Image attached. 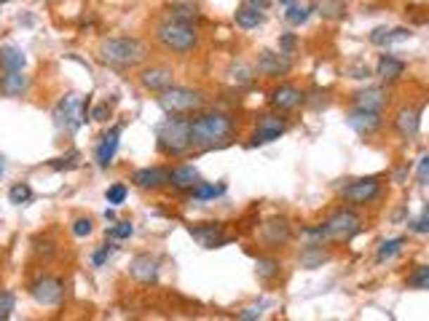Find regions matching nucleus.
Returning <instances> with one entry per match:
<instances>
[{"label":"nucleus","mask_w":429,"mask_h":321,"mask_svg":"<svg viewBox=\"0 0 429 321\" xmlns=\"http://www.w3.org/2000/svg\"><path fill=\"white\" fill-rule=\"evenodd\" d=\"M199 182H201V177L193 166H177L169 171V182H167V185L177 188V190H193Z\"/></svg>","instance_id":"obj_22"},{"label":"nucleus","mask_w":429,"mask_h":321,"mask_svg":"<svg viewBox=\"0 0 429 321\" xmlns=\"http://www.w3.org/2000/svg\"><path fill=\"white\" fill-rule=\"evenodd\" d=\"M362 230V220H359L354 211H335L328 223H322L319 228H312L306 230L309 236L316 238H328V241H352Z\"/></svg>","instance_id":"obj_3"},{"label":"nucleus","mask_w":429,"mask_h":321,"mask_svg":"<svg viewBox=\"0 0 429 321\" xmlns=\"http://www.w3.org/2000/svg\"><path fill=\"white\" fill-rule=\"evenodd\" d=\"M223 190H226V185H207V182H199V185L193 188V198H196V201H212V198L223 196Z\"/></svg>","instance_id":"obj_30"},{"label":"nucleus","mask_w":429,"mask_h":321,"mask_svg":"<svg viewBox=\"0 0 429 321\" xmlns=\"http://www.w3.org/2000/svg\"><path fill=\"white\" fill-rule=\"evenodd\" d=\"M239 319H260V308H244Z\"/></svg>","instance_id":"obj_47"},{"label":"nucleus","mask_w":429,"mask_h":321,"mask_svg":"<svg viewBox=\"0 0 429 321\" xmlns=\"http://www.w3.org/2000/svg\"><path fill=\"white\" fill-rule=\"evenodd\" d=\"M105 220H115V211L113 209H105Z\"/></svg>","instance_id":"obj_49"},{"label":"nucleus","mask_w":429,"mask_h":321,"mask_svg":"<svg viewBox=\"0 0 429 321\" xmlns=\"http://www.w3.org/2000/svg\"><path fill=\"white\" fill-rule=\"evenodd\" d=\"M108 204H113V207H118V204H124L127 201V185L124 182H115L113 188H108Z\"/></svg>","instance_id":"obj_37"},{"label":"nucleus","mask_w":429,"mask_h":321,"mask_svg":"<svg viewBox=\"0 0 429 321\" xmlns=\"http://www.w3.org/2000/svg\"><path fill=\"white\" fill-rule=\"evenodd\" d=\"M158 105L167 115H188V112L201 110L204 97L193 89H183V86H169L164 91H158Z\"/></svg>","instance_id":"obj_5"},{"label":"nucleus","mask_w":429,"mask_h":321,"mask_svg":"<svg viewBox=\"0 0 429 321\" xmlns=\"http://www.w3.org/2000/svg\"><path fill=\"white\" fill-rule=\"evenodd\" d=\"M402 247H405V238H389V241H384L381 247H378V263H384V260H392L395 254H400Z\"/></svg>","instance_id":"obj_31"},{"label":"nucleus","mask_w":429,"mask_h":321,"mask_svg":"<svg viewBox=\"0 0 429 321\" xmlns=\"http://www.w3.org/2000/svg\"><path fill=\"white\" fill-rule=\"evenodd\" d=\"M134 233V225L132 223H115L113 228H108V236L110 238H129Z\"/></svg>","instance_id":"obj_40"},{"label":"nucleus","mask_w":429,"mask_h":321,"mask_svg":"<svg viewBox=\"0 0 429 321\" xmlns=\"http://www.w3.org/2000/svg\"><path fill=\"white\" fill-rule=\"evenodd\" d=\"M349 126L357 131L359 137H371V134H376L381 129V115L376 110H359V107H354V110L349 112Z\"/></svg>","instance_id":"obj_13"},{"label":"nucleus","mask_w":429,"mask_h":321,"mask_svg":"<svg viewBox=\"0 0 429 321\" xmlns=\"http://www.w3.org/2000/svg\"><path fill=\"white\" fill-rule=\"evenodd\" d=\"M191 236L199 241L204 249H214L223 247L229 236H223V225H201V228H191Z\"/></svg>","instance_id":"obj_17"},{"label":"nucleus","mask_w":429,"mask_h":321,"mask_svg":"<svg viewBox=\"0 0 429 321\" xmlns=\"http://www.w3.org/2000/svg\"><path fill=\"white\" fill-rule=\"evenodd\" d=\"M287 124L276 115H260V121L255 126V134H252V145H269V142L279 140L285 134Z\"/></svg>","instance_id":"obj_11"},{"label":"nucleus","mask_w":429,"mask_h":321,"mask_svg":"<svg viewBox=\"0 0 429 321\" xmlns=\"http://www.w3.org/2000/svg\"><path fill=\"white\" fill-rule=\"evenodd\" d=\"M408 287H414V289H429V268L427 266H418L408 276Z\"/></svg>","instance_id":"obj_36"},{"label":"nucleus","mask_w":429,"mask_h":321,"mask_svg":"<svg viewBox=\"0 0 429 321\" xmlns=\"http://www.w3.org/2000/svg\"><path fill=\"white\" fill-rule=\"evenodd\" d=\"M78 158H81L78 153H68V158H57L51 166L54 169H72V166H78Z\"/></svg>","instance_id":"obj_41"},{"label":"nucleus","mask_w":429,"mask_h":321,"mask_svg":"<svg viewBox=\"0 0 429 321\" xmlns=\"http://www.w3.org/2000/svg\"><path fill=\"white\" fill-rule=\"evenodd\" d=\"M0 3H8V0H0Z\"/></svg>","instance_id":"obj_52"},{"label":"nucleus","mask_w":429,"mask_h":321,"mask_svg":"<svg viewBox=\"0 0 429 321\" xmlns=\"http://www.w3.org/2000/svg\"><path fill=\"white\" fill-rule=\"evenodd\" d=\"M418 126H421V112L416 110V107H402V110H397V115H395V129H397V134H400L402 140H414L416 134H418Z\"/></svg>","instance_id":"obj_14"},{"label":"nucleus","mask_w":429,"mask_h":321,"mask_svg":"<svg viewBox=\"0 0 429 321\" xmlns=\"http://www.w3.org/2000/svg\"><path fill=\"white\" fill-rule=\"evenodd\" d=\"M145 56L148 48L137 38H108L100 43V59L113 67H137Z\"/></svg>","instance_id":"obj_2"},{"label":"nucleus","mask_w":429,"mask_h":321,"mask_svg":"<svg viewBox=\"0 0 429 321\" xmlns=\"http://www.w3.org/2000/svg\"><path fill=\"white\" fill-rule=\"evenodd\" d=\"M199 11H196V3H174L169 6V19H177V22H188L191 25V19H196Z\"/></svg>","instance_id":"obj_29"},{"label":"nucleus","mask_w":429,"mask_h":321,"mask_svg":"<svg viewBox=\"0 0 429 321\" xmlns=\"http://www.w3.org/2000/svg\"><path fill=\"white\" fill-rule=\"evenodd\" d=\"M378 193H381V182L376 177H362V180L349 182L343 188V198L352 201V204H371Z\"/></svg>","instance_id":"obj_9"},{"label":"nucleus","mask_w":429,"mask_h":321,"mask_svg":"<svg viewBox=\"0 0 429 321\" xmlns=\"http://www.w3.org/2000/svg\"><path fill=\"white\" fill-rule=\"evenodd\" d=\"M303 102V91L295 86H279L271 91V105L276 110H293Z\"/></svg>","instance_id":"obj_19"},{"label":"nucleus","mask_w":429,"mask_h":321,"mask_svg":"<svg viewBox=\"0 0 429 321\" xmlns=\"http://www.w3.org/2000/svg\"><path fill=\"white\" fill-rule=\"evenodd\" d=\"M411 38V32L408 30H392V27H376L371 32V43L373 46H389V43H395V41H408Z\"/></svg>","instance_id":"obj_25"},{"label":"nucleus","mask_w":429,"mask_h":321,"mask_svg":"<svg viewBox=\"0 0 429 321\" xmlns=\"http://www.w3.org/2000/svg\"><path fill=\"white\" fill-rule=\"evenodd\" d=\"M30 294L38 306H57L65 297V284L57 276H43L30 287Z\"/></svg>","instance_id":"obj_8"},{"label":"nucleus","mask_w":429,"mask_h":321,"mask_svg":"<svg viewBox=\"0 0 429 321\" xmlns=\"http://www.w3.org/2000/svg\"><path fill=\"white\" fill-rule=\"evenodd\" d=\"M108 115H110L108 105H100V107H94V112H91V118H94V121H108Z\"/></svg>","instance_id":"obj_46"},{"label":"nucleus","mask_w":429,"mask_h":321,"mask_svg":"<svg viewBox=\"0 0 429 321\" xmlns=\"http://www.w3.org/2000/svg\"><path fill=\"white\" fill-rule=\"evenodd\" d=\"M263 230H266V241L269 244H285L287 238H290V225H287V220H271V223L263 225Z\"/></svg>","instance_id":"obj_28"},{"label":"nucleus","mask_w":429,"mask_h":321,"mask_svg":"<svg viewBox=\"0 0 429 321\" xmlns=\"http://www.w3.org/2000/svg\"><path fill=\"white\" fill-rule=\"evenodd\" d=\"M16 306V297L11 292H0V321H6L11 316V310Z\"/></svg>","instance_id":"obj_38"},{"label":"nucleus","mask_w":429,"mask_h":321,"mask_svg":"<svg viewBox=\"0 0 429 321\" xmlns=\"http://www.w3.org/2000/svg\"><path fill=\"white\" fill-rule=\"evenodd\" d=\"M27 89H30V78L22 70L6 72L0 78V91L6 97H22V94H27Z\"/></svg>","instance_id":"obj_21"},{"label":"nucleus","mask_w":429,"mask_h":321,"mask_svg":"<svg viewBox=\"0 0 429 321\" xmlns=\"http://www.w3.org/2000/svg\"><path fill=\"white\" fill-rule=\"evenodd\" d=\"M167 182H169V171H167V169L148 166V169L134 171V185L143 188V190H156V188L167 185Z\"/></svg>","instance_id":"obj_18"},{"label":"nucleus","mask_w":429,"mask_h":321,"mask_svg":"<svg viewBox=\"0 0 429 321\" xmlns=\"http://www.w3.org/2000/svg\"><path fill=\"white\" fill-rule=\"evenodd\" d=\"M129 276L140 284H156L158 279V260L153 254H137L129 263Z\"/></svg>","instance_id":"obj_12"},{"label":"nucleus","mask_w":429,"mask_h":321,"mask_svg":"<svg viewBox=\"0 0 429 321\" xmlns=\"http://www.w3.org/2000/svg\"><path fill=\"white\" fill-rule=\"evenodd\" d=\"M279 46H282V51H285V54H290V51L295 48V35H290V32H287V35H282Z\"/></svg>","instance_id":"obj_45"},{"label":"nucleus","mask_w":429,"mask_h":321,"mask_svg":"<svg viewBox=\"0 0 429 321\" xmlns=\"http://www.w3.org/2000/svg\"><path fill=\"white\" fill-rule=\"evenodd\" d=\"M118 137H121V129H118V126L110 129L108 134H102V142L97 145V164H100L102 169L113 164L115 150H118Z\"/></svg>","instance_id":"obj_20"},{"label":"nucleus","mask_w":429,"mask_h":321,"mask_svg":"<svg viewBox=\"0 0 429 321\" xmlns=\"http://www.w3.org/2000/svg\"><path fill=\"white\" fill-rule=\"evenodd\" d=\"M309 14H312V8H309V6H298V3H290V6H287V22H290V25H295V27H298V25H303V22H306V19H309Z\"/></svg>","instance_id":"obj_32"},{"label":"nucleus","mask_w":429,"mask_h":321,"mask_svg":"<svg viewBox=\"0 0 429 321\" xmlns=\"http://www.w3.org/2000/svg\"><path fill=\"white\" fill-rule=\"evenodd\" d=\"M6 174V161H3V155H0V177Z\"/></svg>","instance_id":"obj_50"},{"label":"nucleus","mask_w":429,"mask_h":321,"mask_svg":"<svg viewBox=\"0 0 429 321\" xmlns=\"http://www.w3.org/2000/svg\"><path fill=\"white\" fill-rule=\"evenodd\" d=\"M312 11L322 14L325 19H341L346 14V6L343 0H314V6H309Z\"/></svg>","instance_id":"obj_27"},{"label":"nucleus","mask_w":429,"mask_h":321,"mask_svg":"<svg viewBox=\"0 0 429 321\" xmlns=\"http://www.w3.org/2000/svg\"><path fill=\"white\" fill-rule=\"evenodd\" d=\"M172 81H174V72L169 67H164V65H156V67H148L143 70L140 75V84L148 89V91H164V89H169Z\"/></svg>","instance_id":"obj_15"},{"label":"nucleus","mask_w":429,"mask_h":321,"mask_svg":"<svg viewBox=\"0 0 429 321\" xmlns=\"http://www.w3.org/2000/svg\"><path fill=\"white\" fill-rule=\"evenodd\" d=\"M25 65H27V56H25L22 48H16V46H3L0 48V67L6 72L25 70Z\"/></svg>","instance_id":"obj_24"},{"label":"nucleus","mask_w":429,"mask_h":321,"mask_svg":"<svg viewBox=\"0 0 429 321\" xmlns=\"http://www.w3.org/2000/svg\"><path fill=\"white\" fill-rule=\"evenodd\" d=\"M158 41H161L164 48H169L174 54H188V51L196 48L199 35H196V30L191 27L188 22L169 19V22H164V25L158 27Z\"/></svg>","instance_id":"obj_4"},{"label":"nucleus","mask_w":429,"mask_h":321,"mask_svg":"<svg viewBox=\"0 0 429 321\" xmlns=\"http://www.w3.org/2000/svg\"><path fill=\"white\" fill-rule=\"evenodd\" d=\"M158 148L167 155H183L191 148L188 142V121L172 115L158 126Z\"/></svg>","instance_id":"obj_7"},{"label":"nucleus","mask_w":429,"mask_h":321,"mask_svg":"<svg viewBox=\"0 0 429 321\" xmlns=\"http://www.w3.org/2000/svg\"><path fill=\"white\" fill-rule=\"evenodd\" d=\"M293 70V59L285 51H260L257 56V72H263L266 78H276V75H287Z\"/></svg>","instance_id":"obj_10"},{"label":"nucleus","mask_w":429,"mask_h":321,"mask_svg":"<svg viewBox=\"0 0 429 321\" xmlns=\"http://www.w3.org/2000/svg\"><path fill=\"white\" fill-rule=\"evenodd\" d=\"M231 134H233V121L226 112H204L199 118L188 121V142L191 148H199V150L226 145Z\"/></svg>","instance_id":"obj_1"},{"label":"nucleus","mask_w":429,"mask_h":321,"mask_svg":"<svg viewBox=\"0 0 429 321\" xmlns=\"http://www.w3.org/2000/svg\"><path fill=\"white\" fill-rule=\"evenodd\" d=\"M30 198H32V190H30V185H25V182H19V185H14V188L8 190V201L16 204V207L27 204Z\"/></svg>","instance_id":"obj_35"},{"label":"nucleus","mask_w":429,"mask_h":321,"mask_svg":"<svg viewBox=\"0 0 429 321\" xmlns=\"http://www.w3.org/2000/svg\"><path fill=\"white\" fill-rule=\"evenodd\" d=\"M110 254H113V247H110V244H105V247H102L100 251H94V257H91V263H94V266H97V268H102V266H105V260H108Z\"/></svg>","instance_id":"obj_42"},{"label":"nucleus","mask_w":429,"mask_h":321,"mask_svg":"<svg viewBox=\"0 0 429 321\" xmlns=\"http://www.w3.org/2000/svg\"><path fill=\"white\" fill-rule=\"evenodd\" d=\"M279 3H282V6H290V3H293V0H279Z\"/></svg>","instance_id":"obj_51"},{"label":"nucleus","mask_w":429,"mask_h":321,"mask_svg":"<svg viewBox=\"0 0 429 321\" xmlns=\"http://www.w3.org/2000/svg\"><path fill=\"white\" fill-rule=\"evenodd\" d=\"M91 230H94V223H91L89 217H78V220L72 223V236L86 238V236H91Z\"/></svg>","instance_id":"obj_39"},{"label":"nucleus","mask_w":429,"mask_h":321,"mask_svg":"<svg viewBox=\"0 0 429 321\" xmlns=\"http://www.w3.org/2000/svg\"><path fill=\"white\" fill-rule=\"evenodd\" d=\"M386 102H389V94H386L384 89H376V86H371V89H362V91H357V94H354V107H359V110L381 112V107H384Z\"/></svg>","instance_id":"obj_16"},{"label":"nucleus","mask_w":429,"mask_h":321,"mask_svg":"<svg viewBox=\"0 0 429 321\" xmlns=\"http://www.w3.org/2000/svg\"><path fill=\"white\" fill-rule=\"evenodd\" d=\"M427 180H429V155H424V158L418 161V182L427 185Z\"/></svg>","instance_id":"obj_44"},{"label":"nucleus","mask_w":429,"mask_h":321,"mask_svg":"<svg viewBox=\"0 0 429 321\" xmlns=\"http://www.w3.org/2000/svg\"><path fill=\"white\" fill-rule=\"evenodd\" d=\"M233 19H236V25L242 30H252V27H257V25H263V14L257 11L255 6H239L236 14H233Z\"/></svg>","instance_id":"obj_26"},{"label":"nucleus","mask_w":429,"mask_h":321,"mask_svg":"<svg viewBox=\"0 0 429 321\" xmlns=\"http://www.w3.org/2000/svg\"><path fill=\"white\" fill-rule=\"evenodd\" d=\"M411 228H414L416 233H427L429 230V209L421 211V217H418L416 223H411Z\"/></svg>","instance_id":"obj_43"},{"label":"nucleus","mask_w":429,"mask_h":321,"mask_svg":"<svg viewBox=\"0 0 429 321\" xmlns=\"http://www.w3.org/2000/svg\"><path fill=\"white\" fill-rule=\"evenodd\" d=\"M247 6H255V8H266L269 0H247Z\"/></svg>","instance_id":"obj_48"},{"label":"nucleus","mask_w":429,"mask_h":321,"mask_svg":"<svg viewBox=\"0 0 429 321\" xmlns=\"http://www.w3.org/2000/svg\"><path fill=\"white\" fill-rule=\"evenodd\" d=\"M86 115H89V97L81 99L75 94H68L65 99H59L57 107H54V124L59 131H78L86 124Z\"/></svg>","instance_id":"obj_6"},{"label":"nucleus","mask_w":429,"mask_h":321,"mask_svg":"<svg viewBox=\"0 0 429 321\" xmlns=\"http://www.w3.org/2000/svg\"><path fill=\"white\" fill-rule=\"evenodd\" d=\"M402 72H405V62L392 54H384L378 59V65H376V75L381 81H397Z\"/></svg>","instance_id":"obj_23"},{"label":"nucleus","mask_w":429,"mask_h":321,"mask_svg":"<svg viewBox=\"0 0 429 321\" xmlns=\"http://www.w3.org/2000/svg\"><path fill=\"white\" fill-rule=\"evenodd\" d=\"M252 78H255V75H252V67H247L244 62H239V65H233V67H231V81H233L236 86L252 84Z\"/></svg>","instance_id":"obj_34"},{"label":"nucleus","mask_w":429,"mask_h":321,"mask_svg":"<svg viewBox=\"0 0 429 321\" xmlns=\"http://www.w3.org/2000/svg\"><path fill=\"white\" fill-rule=\"evenodd\" d=\"M255 270H257V276L266 281V279H271V276H276V273H279V263H276V260H271V257H257Z\"/></svg>","instance_id":"obj_33"}]
</instances>
